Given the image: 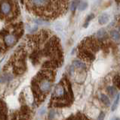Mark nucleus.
I'll use <instances>...</instances> for the list:
<instances>
[{"label":"nucleus","mask_w":120,"mask_h":120,"mask_svg":"<svg viewBox=\"0 0 120 120\" xmlns=\"http://www.w3.org/2000/svg\"><path fill=\"white\" fill-rule=\"evenodd\" d=\"M27 8L41 17L52 20L64 14L70 0H26Z\"/></svg>","instance_id":"1"},{"label":"nucleus","mask_w":120,"mask_h":120,"mask_svg":"<svg viewBox=\"0 0 120 120\" xmlns=\"http://www.w3.org/2000/svg\"><path fill=\"white\" fill-rule=\"evenodd\" d=\"M55 73L52 69L46 68L40 71L33 79L31 82L32 91L36 105L42 104L51 91L54 80Z\"/></svg>","instance_id":"2"},{"label":"nucleus","mask_w":120,"mask_h":120,"mask_svg":"<svg viewBox=\"0 0 120 120\" xmlns=\"http://www.w3.org/2000/svg\"><path fill=\"white\" fill-rule=\"evenodd\" d=\"M73 101V93L68 79L63 77L54 89L49 104L50 107H68Z\"/></svg>","instance_id":"3"},{"label":"nucleus","mask_w":120,"mask_h":120,"mask_svg":"<svg viewBox=\"0 0 120 120\" xmlns=\"http://www.w3.org/2000/svg\"><path fill=\"white\" fill-rule=\"evenodd\" d=\"M17 14V3L15 0H0V17L12 20Z\"/></svg>","instance_id":"4"},{"label":"nucleus","mask_w":120,"mask_h":120,"mask_svg":"<svg viewBox=\"0 0 120 120\" xmlns=\"http://www.w3.org/2000/svg\"><path fill=\"white\" fill-rule=\"evenodd\" d=\"M31 112L30 108L27 106H24L13 114L11 120H29L31 117Z\"/></svg>","instance_id":"5"},{"label":"nucleus","mask_w":120,"mask_h":120,"mask_svg":"<svg viewBox=\"0 0 120 120\" xmlns=\"http://www.w3.org/2000/svg\"><path fill=\"white\" fill-rule=\"evenodd\" d=\"M0 120H8V110L5 103L2 100H0Z\"/></svg>","instance_id":"6"},{"label":"nucleus","mask_w":120,"mask_h":120,"mask_svg":"<svg viewBox=\"0 0 120 120\" xmlns=\"http://www.w3.org/2000/svg\"><path fill=\"white\" fill-rule=\"evenodd\" d=\"M66 120H89L84 114H82V113H77V114H75L71 116L70 117H69Z\"/></svg>","instance_id":"7"},{"label":"nucleus","mask_w":120,"mask_h":120,"mask_svg":"<svg viewBox=\"0 0 120 120\" xmlns=\"http://www.w3.org/2000/svg\"><path fill=\"white\" fill-rule=\"evenodd\" d=\"M110 20V17H109V15L107 14H102L101 15H100V17L98 18V22L100 25H104L107 23Z\"/></svg>","instance_id":"8"},{"label":"nucleus","mask_w":120,"mask_h":120,"mask_svg":"<svg viewBox=\"0 0 120 120\" xmlns=\"http://www.w3.org/2000/svg\"><path fill=\"white\" fill-rule=\"evenodd\" d=\"M73 65L74 66V68L78 69H81V70L86 69V65L82 61H79V60H74L73 62Z\"/></svg>","instance_id":"9"},{"label":"nucleus","mask_w":120,"mask_h":120,"mask_svg":"<svg viewBox=\"0 0 120 120\" xmlns=\"http://www.w3.org/2000/svg\"><path fill=\"white\" fill-rule=\"evenodd\" d=\"M96 37L98 39L101 41H104V39L107 38V32L104 29H100V30L97 31L96 33Z\"/></svg>","instance_id":"10"},{"label":"nucleus","mask_w":120,"mask_h":120,"mask_svg":"<svg viewBox=\"0 0 120 120\" xmlns=\"http://www.w3.org/2000/svg\"><path fill=\"white\" fill-rule=\"evenodd\" d=\"M80 1L79 0H73V1L71 2L70 4V11L72 12H75L76 10L77 9V8L79 7V5Z\"/></svg>","instance_id":"11"},{"label":"nucleus","mask_w":120,"mask_h":120,"mask_svg":"<svg viewBox=\"0 0 120 120\" xmlns=\"http://www.w3.org/2000/svg\"><path fill=\"white\" fill-rule=\"evenodd\" d=\"M110 36L113 40L115 41H119L120 39V33L119 32V31L115 29H112L110 32Z\"/></svg>","instance_id":"12"},{"label":"nucleus","mask_w":120,"mask_h":120,"mask_svg":"<svg viewBox=\"0 0 120 120\" xmlns=\"http://www.w3.org/2000/svg\"><path fill=\"white\" fill-rule=\"evenodd\" d=\"M100 100L102 101V103H103L106 106H110V98L106 95H104V94H101L100 95Z\"/></svg>","instance_id":"13"},{"label":"nucleus","mask_w":120,"mask_h":120,"mask_svg":"<svg viewBox=\"0 0 120 120\" xmlns=\"http://www.w3.org/2000/svg\"><path fill=\"white\" fill-rule=\"evenodd\" d=\"M113 84L117 89H120V75L116 74L113 77Z\"/></svg>","instance_id":"14"},{"label":"nucleus","mask_w":120,"mask_h":120,"mask_svg":"<svg viewBox=\"0 0 120 120\" xmlns=\"http://www.w3.org/2000/svg\"><path fill=\"white\" fill-rule=\"evenodd\" d=\"M107 91L111 97H114L116 94V89L114 86H108L107 88Z\"/></svg>","instance_id":"15"},{"label":"nucleus","mask_w":120,"mask_h":120,"mask_svg":"<svg viewBox=\"0 0 120 120\" xmlns=\"http://www.w3.org/2000/svg\"><path fill=\"white\" fill-rule=\"evenodd\" d=\"M94 17H95V14H89L88 16L87 17V18H86V20L85 21V24H84V28H87L88 25H89V22L90 21H91V20H93Z\"/></svg>","instance_id":"16"},{"label":"nucleus","mask_w":120,"mask_h":120,"mask_svg":"<svg viewBox=\"0 0 120 120\" xmlns=\"http://www.w3.org/2000/svg\"><path fill=\"white\" fill-rule=\"evenodd\" d=\"M119 100H120V94L116 96V98L114 101V103L112 104V111H114L116 108L118 107V104H119Z\"/></svg>","instance_id":"17"},{"label":"nucleus","mask_w":120,"mask_h":120,"mask_svg":"<svg viewBox=\"0 0 120 120\" xmlns=\"http://www.w3.org/2000/svg\"><path fill=\"white\" fill-rule=\"evenodd\" d=\"M87 7H88V3L82 2L79 3V5L78 8H79V11H84V10H85L86 8H87Z\"/></svg>","instance_id":"18"},{"label":"nucleus","mask_w":120,"mask_h":120,"mask_svg":"<svg viewBox=\"0 0 120 120\" xmlns=\"http://www.w3.org/2000/svg\"><path fill=\"white\" fill-rule=\"evenodd\" d=\"M104 117H105V113L103 112H100V115L98 116V117H97V120H103Z\"/></svg>","instance_id":"19"},{"label":"nucleus","mask_w":120,"mask_h":120,"mask_svg":"<svg viewBox=\"0 0 120 120\" xmlns=\"http://www.w3.org/2000/svg\"><path fill=\"white\" fill-rule=\"evenodd\" d=\"M116 20H117V21L120 23V15H119V16H117V17H116Z\"/></svg>","instance_id":"20"},{"label":"nucleus","mask_w":120,"mask_h":120,"mask_svg":"<svg viewBox=\"0 0 120 120\" xmlns=\"http://www.w3.org/2000/svg\"><path fill=\"white\" fill-rule=\"evenodd\" d=\"M116 2H117L118 3H120V0H116Z\"/></svg>","instance_id":"21"},{"label":"nucleus","mask_w":120,"mask_h":120,"mask_svg":"<svg viewBox=\"0 0 120 120\" xmlns=\"http://www.w3.org/2000/svg\"><path fill=\"white\" fill-rule=\"evenodd\" d=\"M115 120H120V119H119V118H116V119Z\"/></svg>","instance_id":"22"},{"label":"nucleus","mask_w":120,"mask_h":120,"mask_svg":"<svg viewBox=\"0 0 120 120\" xmlns=\"http://www.w3.org/2000/svg\"><path fill=\"white\" fill-rule=\"evenodd\" d=\"M119 31H120V27H119Z\"/></svg>","instance_id":"23"}]
</instances>
